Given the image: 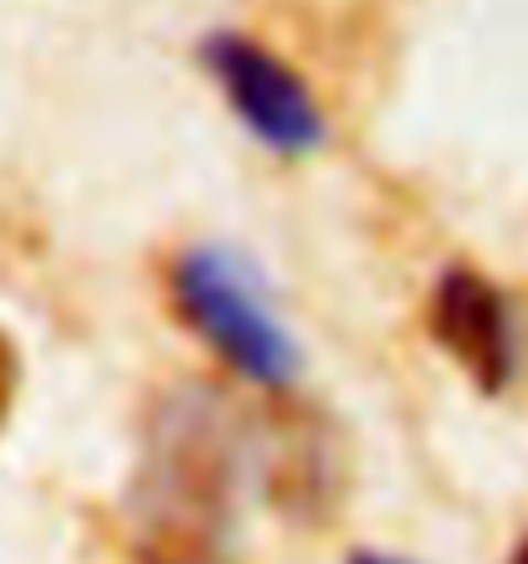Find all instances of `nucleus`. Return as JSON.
Returning <instances> with one entry per match:
<instances>
[{"mask_svg": "<svg viewBox=\"0 0 528 564\" xmlns=\"http://www.w3.org/2000/svg\"><path fill=\"white\" fill-rule=\"evenodd\" d=\"M267 421L211 386H175L144 421L129 482V539L139 564H231L241 492L267 488Z\"/></svg>", "mask_w": 528, "mask_h": 564, "instance_id": "1", "label": "nucleus"}, {"mask_svg": "<svg viewBox=\"0 0 528 564\" xmlns=\"http://www.w3.org/2000/svg\"><path fill=\"white\" fill-rule=\"evenodd\" d=\"M170 297H175L180 324L231 375L272 395L293 390V380L303 375V349L282 324L262 272L241 252L220 241L185 247L170 268Z\"/></svg>", "mask_w": 528, "mask_h": 564, "instance_id": "2", "label": "nucleus"}, {"mask_svg": "<svg viewBox=\"0 0 528 564\" xmlns=\"http://www.w3.org/2000/svg\"><path fill=\"white\" fill-rule=\"evenodd\" d=\"M201 57H206V73L216 77L226 108L262 149L298 160V154L328 144V123H323L313 88L272 46L241 36V31H211L201 42Z\"/></svg>", "mask_w": 528, "mask_h": 564, "instance_id": "3", "label": "nucleus"}, {"mask_svg": "<svg viewBox=\"0 0 528 564\" xmlns=\"http://www.w3.org/2000/svg\"><path fill=\"white\" fill-rule=\"evenodd\" d=\"M431 339L446 349V359H456V370L467 375L477 390L498 395L514 386L518 375V328L514 308L493 278H483L477 268H446L431 288V308H425Z\"/></svg>", "mask_w": 528, "mask_h": 564, "instance_id": "4", "label": "nucleus"}, {"mask_svg": "<svg viewBox=\"0 0 528 564\" xmlns=\"http://www.w3.org/2000/svg\"><path fill=\"white\" fill-rule=\"evenodd\" d=\"M15 380H21V370H15V349H11V339L0 334V426L11 421V405H15Z\"/></svg>", "mask_w": 528, "mask_h": 564, "instance_id": "5", "label": "nucleus"}, {"mask_svg": "<svg viewBox=\"0 0 528 564\" xmlns=\"http://www.w3.org/2000/svg\"><path fill=\"white\" fill-rule=\"evenodd\" d=\"M349 564H416V560H406V554H390V550H359V554H349Z\"/></svg>", "mask_w": 528, "mask_h": 564, "instance_id": "6", "label": "nucleus"}, {"mask_svg": "<svg viewBox=\"0 0 528 564\" xmlns=\"http://www.w3.org/2000/svg\"><path fill=\"white\" fill-rule=\"evenodd\" d=\"M508 564H528V539H518V550H514V560Z\"/></svg>", "mask_w": 528, "mask_h": 564, "instance_id": "7", "label": "nucleus"}]
</instances>
